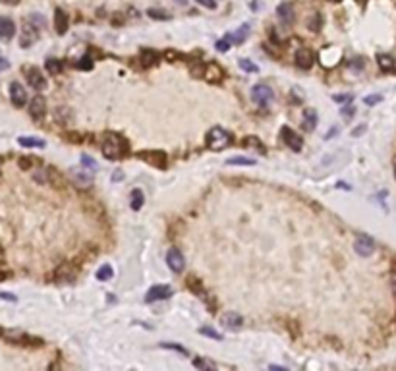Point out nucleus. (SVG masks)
Wrapping results in <instances>:
<instances>
[{
	"label": "nucleus",
	"instance_id": "58836bf2",
	"mask_svg": "<svg viewBox=\"0 0 396 371\" xmlns=\"http://www.w3.org/2000/svg\"><path fill=\"white\" fill-rule=\"evenodd\" d=\"M381 101V95H371V97H366V104H375Z\"/></svg>",
	"mask_w": 396,
	"mask_h": 371
},
{
	"label": "nucleus",
	"instance_id": "a18cd8bd",
	"mask_svg": "<svg viewBox=\"0 0 396 371\" xmlns=\"http://www.w3.org/2000/svg\"><path fill=\"white\" fill-rule=\"evenodd\" d=\"M0 2H2V4H17L19 0H0Z\"/></svg>",
	"mask_w": 396,
	"mask_h": 371
},
{
	"label": "nucleus",
	"instance_id": "7c9ffc66",
	"mask_svg": "<svg viewBox=\"0 0 396 371\" xmlns=\"http://www.w3.org/2000/svg\"><path fill=\"white\" fill-rule=\"evenodd\" d=\"M321 23H323V19H321V15H319V14H313V17H311V21H309V29H311V31H319V27H321Z\"/></svg>",
	"mask_w": 396,
	"mask_h": 371
},
{
	"label": "nucleus",
	"instance_id": "72a5a7b5",
	"mask_svg": "<svg viewBox=\"0 0 396 371\" xmlns=\"http://www.w3.org/2000/svg\"><path fill=\"white\" fill-rule=\"evenodd\" d=\"M81 164H83L85 168L97 170V163H95V159H91V157H87V155H83V157H81Z\"/></svg>",
	"mask_w": 396,
	"mask_h": 371
},
{
	"label": "nucleus",
	"instance_id": "cd10ccee",
	"mask_svg": "<svg viewBox=\"0 0 396 371\" xmlns=\"http://www.w3.org/2000/svg\"><path fill=\"white\" fill-rule=\"evenodd\" d=\"M226 164H244V166H253L255 161H253V159H248V157H236V159H228Z\"/></svg>",
	"mask_w": 396,
	"mask_h": 371
},
{
	"label": "nucleus",
	"instance_id": "49530a36",
	"mask_svg": "<svg viewBox=\"0 0 396 371\" xmlns=\"http://www.w3.org/2000/svg\"><path fill=\"white\" fill-rule=\"evenodd\" d=\"M178 4H182V6H186V4H188V0H176Z\"/></svg>",
	"mask_w": 396,
	"mask_h": 371
},
{
	"label": "nucleus",
	"instance_id": "ddd939ff",
	"mask_svg": "<svg viewBox=\"0 0 396 371\" xmlns=\"http://www.w3.org/2000/svg\"><path fill=\"white\" fill-rule=\"evenodd\" d=\"M27 81H29L31 87L37 91H43L46 87V79L43 77L41 70H37V68H29L27 70Z\"/></svg>",
	"mask_w": 396,
	"mask_h": 371
},
{
	"label": "nucleus",
	"instance_id": "423d86ee",
	"mask_svg": "<svg viewBox=\"0 0 396 371\" xmlns=\"http://www.w3.org/2000/svg\"><path fill=\"white\" fill-rule=\"evenodd\" d=\"M280 137L284 139V143L292 149V151H302L304 141H302V137L296 134L294 130H290V128H282V130H280Z\"/></svg>",
	"mask_w": 396,
	"mask_h": 371
},
{
	"label": "nucleus",
	"instance_id": "a878e982",
	"mask_svg": "<svg viewBox=\"0 0 396 371\" xmlns=\"http://www.w3.org/2000/svg\"><path fill=\"white\" fill-rule=\"evenodd\" d=\"M44 66H46V70H48L50 74H54V75L62 72V62H60V60H56V58H48Z\"/></svg>",
	"mask_w": 396,
	"mask_h": 371
},
{
	"label": "nucleus",
	"instance_id": "39448f33",
	"mask_svg": "<svg viewBox=\"0 0 396 371\" xmlns=\"http://www.w3.org/2000/svg\"><path fill=\"white\" fill-rule=\"evenodd\" d=\"M39 33L41 29L37 27V25H33L29 19L23 23V35H21V46L23 48H27L29 45H33L37 39H39Z\"/></svg>",
	"mask_w": 396,
	"mask_h": 371
},
{
	"label": "nucleus",
	"instance_id": "412c9836",
	"mask_svg": "<svg viewBox=\"0 0 396 371\" xmlns=\"http://www.w3.org/2000/svg\"><path fill=\"white\" fill-rule=\"evenodd\" d=\"M250 29H251V25H250V23H244V25H242L240 29L236 31L234 35H228V39H230V43H232V41H234V43H242V41H244V39H246V37L250 35Z\"/></svg>",
	"mask_w": 396,
	"mask_h": 371
},
{
	"label": "nucleus",
	"instance_id": "4c0bfd02",
	"mask_svg": "<svg viewBox=\"0 0 396 371\" xmlns=\"http://www.w3.org/2000/svg\"><path fill=\"white\" fill-rule=\"evenodd\" d=\"M197 4H201V6H205V8H217V2L215 0H197Z\"/></svg>",
	"mask_w": 396,
	"mask_h": 371
},
{
	"label": "nucleus",
	"instance_id": "393cba45",
	"mask_svg": "<svg viewBox=\"0 0 396 371\" xmlns=\"http://www.w3.org/2000/svg\"><path fill=\"white\" fill-rule=\"evenodd\" d=\"M112 277H114V271H112L110 265H103V267L97 271V279L99 281H110Z\"/></svg>",
	"mask_w": 396,
	"mask_h": 371
},
{
	"label": "nucleus",
	"instance_id": "a19ab883",
	"mask_svg": "<svg viewBox=\"0 0 396 371\" xmlns=\"http://www.w3.org/2000/svg\"><path fill=\"white\" fill-rule=\"evenodd\" d=\"M350 99H352V95H335L337 103H344V101H350Z\"/></svg>",
	"mask_w": 396,
	"mask_h": 371
},
{
	"label": "nucleus",
	"instance_id": "ea45409f",
	"mask_svg": "<svg viewBox=\"0 0 396 371\" xmlns=\"http://www.w3.org/2000/svg\"><path fill=\"white\" fill-rule=\"evenodd\" d=\"M342 116H344V118L354 116V106H344V108H342Z\"/></svg>",
	"mask_w": 396,
	"mask_h": 371
},
{
	"label": "nucleus",
	"instance_id": "0eeeda50",
	"mask_svg": "<svg viewBox=\"0 0 396 371\" xmlns=\"http://www.w3.org/2000/svg\"><path fill=\"white\" fill-rule=\"evenodd\" d=\"M172 296V288L166 286V284H157L153 288H149L145 300L147 302H157V300H166V298Z\"/></svg>",
	"mask_w": 396,
	"mask_h": 371
},
{
	"label": "nucleus",
	"instance_id": "5701e85b",
	"mask_svg": "<svg viewBox=\"0 0 396 371\" xmlns=\"http://www.w3.org/2000/svg\"><path fill=\"white\" fill-rule=\"evenodd\" d=\"M242 145L244 147H251V149H255V151H261V153H265L267 149H265V145L257 139V137H253V135H250V137H246L244 141H242Z\"/></svg>",
	"mask_w": 396,
	"mask_h": 371
},
{
	"label": "nucleus",
	"instance_id": "6ab92c4d",
	"mask_svg": "<svg viewBox=\"0 0 396 371\" xmlns=\"http://www.w3.org/2000/svg\"><path fill=\"white\" fill-rule=\"evenodd\" d=\"M315 126H317V112L313 108H306V112H304V128H306V132H313Z\"/></svg>",
	"mask_w": 396,
	"mask_h": 371
},
{
	"label": "nucleus",
	"instance_id": "7ed1b4c3",
	"mask_svg": "<svg viewBox=\"0 0 396 371\" xmlns=\"http://www.w3.org/2000/svg\"><path fill=\"white\" fill-rule=\"evenodd\" d=\"M273 97H275V93L273 89L269 87V85H255L253 89H251V99H253V103L259 104V106H267V104L273 101Z\"/></svg>",
	"mask_w": 396,
	"mask_h": 371
},
{
	"label": "nucleus",
	"instance_id": "1a4fd4ad",
	"mask_svg": "<svg viewBox=\"0 0 396 371\" xmlns=\"http://www.w3.org/2000/svg\"><path fill=\"white\" fill-rule=\"evenodd\" d=\"M354 248H356V253H360L362 257H367V255H371V253L375 252V242L367 236H360L356 240Z\"/></svg>",
	"mask_w": 396,
	"mask_h": 371
},
{
	"label": "nucleus",
	"instance_id": "9d476101",
	"mask_svg": "<svg viewBox=\"0 0 396 371\" xmlns=\"http://www.w3.org/2000/svg\"><path fill=\"white\" fill-rule=\"evenodd\" d=\"M10 99H12V103H14L15 106H23V104L27 103V93H25V89H23L21 83L14 81V83L10 85Z\"/></svg>",
	"mask_w": 396,
	"mask_h": 371
},
{
	"label": "nucleus",
	"instance_id": "f03ea898",
	"mask_svg": "<svg viewBox=\"0 0 396 371\" xmlns=\"http://www.w3.org/2000/svg\"><path fill=\"white\" fill-rule=\"evenodd\" d=\"M230 145V134L226 130H222L220 126H215L209 134H207V147L213 151H222Z\"/></svg>",
	"mask_w": 396,
	"mask_h": 371
},
{
	"label": "nucleus",
	"instance_id": "37998d69",
	"mask_svg": "<svg viewBox=\"0 0 396 371\" xmlns=\"http://www.w3.org/2000/svg\"><path fill=\"white\" fill-rule=\"evenodd\" d=\"M391 277H393V279H391V281H393V290H395V294H396V267H395V271H393V275H391Z\"/></svg>",
	"mask_w": 396,
	"mask_h": 371
},
{
	"label": "nucleus",
	"instance_id": "c756f323",
	"mask_svg": "<svg viewBox=\"0 0 396 371\" xmlns=\"http://www.w3.org/2000/svg\"><path fill=\"white\" fill-rule=\"evenodd\" d=\"M240 68H242L244 72H257V70H259L251 60H240Z\"/></svg>",
	"mask_w": 396,
	"mask_h": 371
},
{
	"label": "nucleus",
	"instance_id": "e433bc0d",
	"mask_svg": "<svg viewBox=\"0 0 396 371\" xmlns=\"http://www.w3.org/2000/svg\"><path fill=\"white\" fill-rule=\"evenodd\" d=\"M162 348H170V350H176V352H182V354H188V350L186 348H182V346H176V344H161Z\"/></svg>",
	"mask_w": 396,
	"mask_h": 371
},
{
	"label": "nucleus",
	"instance_id": "f8f14e48",
	"mask_svg": "<svg viewBox=\"0 0 396 371\" xmlns=\"http://www.w3.org/2000/svg\"><path fill=\"white\" fill-rule=\"evenodd\" d=\"M296 64H298V68H302V70H309L311 66H313V52L309 50V48H300L298 52H296Z\"/></svg>",
	"mask_w": 396,
	"mask_h": 371
},
{
	"label": "nucleus",
	"instance_id": "2eb2a0df",
	"mask_svg": "<svg viewBox=\"0 0 396 371\" xmlns=\"http://www.w3.org/2000/svg\"><path fill=\"white\" fill-rule=\"evenodd\" d=\"M68 23H70L68 14H66L62 8H56V12H54V27H56V33H58V35H64V33L68 31Z\"/></svg>",
	"mask_w": 396,
	"mask_h": 371
},
{
	"label": "nucleus",
	"instance_id": "de8ad7c7",
	"mask_svg": "<svg viewBox=\"0 0 396 371\" xmlns=\"http://www.w3.org/2000/svg\"><path fill=\"white\" fill-rule=\"evenodd\" d=\"M333 2H338V0H333Z\"/></svg>",
	"mask_w": 396,
	"mask_h": 371
},
{
	"label": "nucleus",
	"instance_id": "c03bdc74",
	"mask_svg": "<svg viewBox=\"0 0 396 371\" xmlns=\"http://www.w3.org/2000/svg\"><path fill=\"white\" fill-rule=\"evenodd\" d=\"M0 298H4V300H12V302L15 300L14 296H10V294H6V292H2V294H0Z\"/></svg>",
	"mask_w": 396,
	"mask_h": 371
},
{
	"label": "nucleus",
	"instance_id": "f3484780",
	"mask_svg": "<svg viewBox=\"0 0 396 371\" xmlns=\"http://www.w3.org/2000/svg\"><path fill=\"white\" fill-rule=\"evenodd\" d=\"M15 33V23L10 17H0V39H12Z\"/></svg>",
	"mask_w": 396,
	"mask_h": 371
},
{
	"label": "nucleus",
	"instance_id": "dca6fc26",
	"mask_svg": "<svg viewBox=\"0 0 396 371\" xmlns=\"http://www.w3.org/2000/svg\"><path fill=\"white\" fill-rule=\"evenodd\" d=\"M277 15H279V19L284 25H290L294 21V8L288 2H284V4H280L279 8H277Z\"/></svg>",
	"mask_w": 396,
	"mask_h": 371
},
{
	"label": "nucleus",
	"instance_id": "aec40b11",
	"mask_svg": "<svg viewBox=\"0 0 396 371\" xmlns=\"http://www.w3.org/2000/svg\"><path fill=\"white\" fill-rule=\"evenodd\" d=\"M17 143L21 147H44V141L39 137H31V135H21L17 137Z\"/></svg>",
	"mask_w": 396,
	"mask_h": 371
},
{
	"label": "nucleus",
	"instance_id": "4468645a",
	"mask_svg": "<svg viewBox=\"0 0 396 371\" xmlns=\"http://www.w3.org/2000/svg\"><path fill=\"white\" fill-rule=\"evenodd\" d=\"M203 77H205L207 81H215V83H219L220 79L224 77V72H222V68H220L219 64H207L205 68H203Z\"/></svg>",
	"mask_w": 396,
	"mask_h": 371
},
{
	"label": "nucleus",
	"instance_id": "2f4dec72",
	"mask_svg": "<svg viewBox=\"0 0 396 371\" xmlns=\"http://www.w3.org/2000/svg\"><path fill=\"white\" fill-rule=\"evenodd\" d=\"M77 68H79V70H91V68H93V60H91V56H83V58L79 60Z\"/></svg>",
	"mask_w": 396,
	"mask_h": 371
},
{
	"label": "nucleus",
	"instance_id": "473e14b6",
	"mask_svg": "<svg viewBox=\"0 0 396 371\" xmlns=\"http://www.w3.org/2000/svg\"><path fill=\"white\" fill-rule=\"evenodd\" d=\"M193 366H195V368H199V370H213V368H215L213 364H209V362H205V360H201V358H197V360H193Z\"/></svg>",
	"mask_w": 396,
	"mask_h": 371
},
{
	"label": "nucleus",
	"instance_id": "9b49d317",
	"mask_svg": "<svg viewBox=\"0 0 396 371\" xmlns=\"http://www.w3.org/2000/svg\"><path fill=\"white\" fill-rule=\"evenodd\" d=\"M44 112H46V103H44V99L43 97H35L33 101H31V104H29V114H31V118L33 120H43L44 118Z\"/></svg>",
	"mask_w": 396,
	"mask_h": 371
},
{
	"label": "nucleus",
	"instance_id": "20e7f679",
	"mask_svg": "<svg viewBox=\"0 0 396 371\" xmlns=\"http://www.w3.org/2000/svg\"><path fill=\"white\" fill-rule=\"evenodd\" d=\"M137 157L157 168H166V155L162 151H141Z\"/></svg>",
	"mask_w": 396,
	"mask_h": 371
},
{
	"label": "nucleus",
	"instance_id": "c85d7f7f",
	"mask_svg": "<svg viewBox=\"0 0 396 371\" xmlns=\"http://www.w3.org/2000/svg\"><path fill=\"white\" fill-rule=\"evenodd\" d=\"M201 335H205L209 339H215V341H222V335H220L219 331L209 329V327H203V329H201Z\"/></svg>",
	"mask_w": 396,
	"mask_h": 371
},
{
	"label": "nucleus",
	"instance_id": "bb28decb",
	"mask_svg": "<svg viewBox=\"0 0 396 371\" xmlns=\"http://www.w3.org/2000/svg\"><path fill=\"white\" fill-rule=\"evenodd\" d=\"M147 15H149V17H153V19H168V17H170L168 12H164V10H157V8H149V10H147Z\"/></svg>",
	"mask_w": 396,
	"mask_h": 371
},
{
	"label": "nucleus",
	"instance_id": "4be33fe9",
	"mask_svg": "<svg viewBox=\"0 0 396 371\" xmlns=\"http://www.w3.org/2000/svg\"><path fill=\"white\" fill-rule=\"evenodd\" d=\"M379 66H381L383 72H391V70H395V58L393 56H389V54H379Z\"/></svg>",
	"mask_w": 396,
	"mask_h": 371
},
{
	"label": "nucleus",
	"instance_id": "f704fd0d",
	"mask_svg": "<svg viewBox=\"0 0 396 371\" xmlns=\"http://www.w3.org/2000/svg\"><path fill=\"white\" fill-rule=\"evenodd\" d=\"M155 52H149V50H143V54H141V62L145 64V66H149V64H153L155 62Z\"/></svg>",
	"mask_w": 396,
	"mask_h": 371
},
{
	"label": "nucleus",
	"instance_id": "b1692460",
	"mask_svg": "<svg viewBox=\"0 0 396 371\" xmlns=\"http://www.w3.org/2000/svg\"><path fill=\"white\" fill-rule=\"evenodd\" d=\"M132 209L133 211H139V209L143 207V192L141 190H133L132 192Z\"/></svg>",
	"mask_w": 396,
	"mask_h": 371
},
{
	"label": "nucleus",
	"instance_id": "c9c22d12",
	"mask_svg": "<svg viewBox=\"0 0 396 371\" xmlns=\"http://www.w3.org/2000/svg\"><path fill=\"white\" fill-rule=\"evenodd\" d=\"M217 48H219L220 52H226L228 48H230V39L226 37V39H220L219 43H217Z\"/></svg>",
	"mask_w": 396,
	"mask_h": 371
},
{
	"label": "nucleus",
	"instance_id": "f257e3e1",
	"mask_svg": "<svg viewBox=\"0 0 396 371\" xmlns=\"http://www.w3.org/2000/svg\"><path fill=\"white\" fill-rule=\"evenodd\" d=\"M128 141L122 137L120 134H114V132H108L104 134L103 137V153L106 159H120L128 153Z\"/></svg>",
	"mask_w": 396,
	"mask_h": 371
},
{
	"label": "nucleus",
	"instance_id": "a211bd4d",
	"mask_svg": "<svg viewBox=\"0 0 396 371\" xmlns=\"http://www.w3.org/2000/svg\"><path fill=\"white\" fill-rule=\"evenodd\" d=\"M220 321H222V325L230 327V329H238V327H242V323H244L242 315H240V313H236V312L224 313V315L220 317Z\"/></svg>",
	"mask_w": 396,
	"mask_h": 371
},
{
	"label": "nucleus",
	"instance_id": "09e8293b",
	"mask_svg": "<svg viewBox=\"0 0 396 371\" xmlns=\"http://www.w3.org/2000/svg\"><path fill=\"white\" fill-rule=\"evenodd\" d=\"M395 174H396V168H395Z\"/></svg>",
	"mask_w": 396,
	"mask_h": 371
},
{
	"label": "nucleus",
	"instance_id": "6e6552de",
	"mask_svg": "<svg viewBox=\"0 0 396 371\" xmlns=\"http://www.w3.org/2000/svg\"><path fill=\"white\" fill-rule=\"evenodd\" d=\"M166 263L174 273H180L184 269V255H182V252L176 250V248H170L168 253H166Z\"/></svg>",
	"mask_w": 396,
	"mask_h": 371
},
{
	"label": "nucleus",
	"instance_id": "79ce46f5",
	"mask_svg": "<svg viewBox=\"0 0 396 371\" xmlns=\"http://www.w3.org/2000/svg\"><path fill=\"white\" fill-rule=\"evenodd\" d=\"M10 68V62L6 58H0V72H4V70H8Z\"/></svg>",
	"mask_w": 396,
	"mask_h": 371
}]
</instances>
